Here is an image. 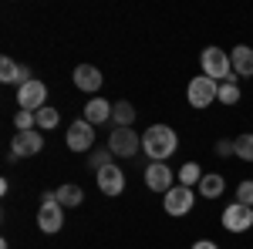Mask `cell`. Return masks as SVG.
Wrapping results in <instances>:
<instances>
[{"instance_id": "6da1fadb", "label": "cell", "mask_w": 253, "mask_h": 249, "mask_svg": "<svg viewBox=\"0 0 253 249\" xmlns=\"http://www.w3.org/2000/svg\"><path fill=\"white\" fill-rule=\"evenodd\" d=\"M175 145H179V138H175V132L169 125H152V128H145V135H142V148H145V155L152 162H166L175 152Z\"/></svg>"}, {"instance_id": "7a4b0ae2", "label": "cell", "mask_w": 253, "mask_h": 249, "mask_svg": "<svg viewBox=\"0 0 253 249\" xmlns=\"http://www.w3.org/2000/svg\"><path fill=\"white\" fill-rule=\"evenodd\" d=\"M61 226H64V206L58 202L54 192H44L41 195V212H38V229L54 236V232H61Z\"/></svg>"}, {"instance_id": "3957f363", "label": "cell", "mask_w": 253, "mask_h": 249, "mask_svg": "<svg viewBox=\"0 0 253 249\" xmlns=\"http://www.w3.org/2000/svg\"><path fill=\"white\" fill-rule=\"evenodd\" d=\"M199 64H203V74L213 77V81H226L233 74V64H230V54L223 47H206L199 54Z\"/></svg>"}, {"instance_id": "277c9868", "label": "cell", "mask_w": 253, "mask_h": 249, "mask_svg": "<svg viewBox=\"0 0 253 249\" xmlns=\"http://www.w3.org/2000/svg\"><path fill=\"white\" fill-rule=\"evenodd\" d=\"M216 95H219V81H213V77H206V74L193 77L189 88H186V98H189L193 108H210L216 101Z\"/></svg>"}, {"instance_id": "5b68a950", "label": "cell", "mask_w": 253, "mask_h": 249, "mask_svg": "<svg viewBox=\"0 0 253 249\" xmlns=\"http://www.w3.org/2000/svg\"><path fill=\"white\" fill-rule=\"evenodd\" d=\"M138 148H142V135H135L132 128H115L108 135V152L118 158H132Z\"/></svg>"}, {"instance_id": "8992f818", "label": "cell", "mask_w": 253, "mask_h": 249, "mask_svg": "<svg viewBox=\"0 0 253 249\" xmlns=\"http://www.w3.org/2000/svg\"><path fill=\"white\" fill-rule=\"evenodd\" d=\"M47 105V88L44 81H27L17 88V108L20 111H41Z\"/></svg>"}, {"instance_id": "52a82bcc", "label": "cell", "mask_w": 253, "mask_h": 249, "mask_svg": "<svg viewBox=\"0 0 253 249\" xmlns=\"http://www.w3.org/2000/svg\"><path fill=\"white\" fill-rule=\"evenodd\" d=\"M44 148V135L34 128V132H17L14 142H10V162L17 158H27V155H38Z\"/></svg>"}, {"instance_id": "ba28073f", "label": "cell", "mask_w": 253, "mask_h": 249, "mask_svg": "<svg viewBox=\"0 0 253 249\" xmlns=\"http://www.w3.org/2000/svg\"><path fill=\"white\" fill-rule=\"evenodd\" d=\"M253 226V209L250 206H240V202H230L223 209V229L230 232H247Z\"/></svg>"}, {"instance_id": "9c48e42d", "label": "cell", "mask_w": 253, "mask_h": 249, "mask_svg": "<svg viewBox=\"0 0 253 249\" xmlns=\"http://www.w3.org/2000/svg\"><path fill=\"white\" fill-rule=\"evenodd\" d=\"M193 202H196V192L189 189V185L169 189V192H166V199H162V206H166L169 215H186V212L193 209Z\"/></svg>"}, {"instance_id": "30bf717a", "label": "cell", "mask_w": 253, "mask_h": 249, "mask_svg": "<svg viewBox=\"0 0 253 249\" xmlns=\"http://www.w3.org/2000/svg\"><path fill=\"white\" fill-rule=\"evenodd\" d=\"M64 142H68L71 152H88V148L95 145V125H88L84 118L75 121V125L68 128V138H64Z\"/></svg>"}, {"instance_id": "8fae6325", "label": "cell", "mask_w": 253, "mask_h": 249, "mask_svg": "<svg viewBox=\"0 0 253 249\" xmlns=\"http://www.w3.org/2000/svg\"><path fill=\"white\" fill-rule=\"evenodd\" d=\"M95 182H98V189L105 192V195H122V189H125V175H122V169H118L115 162L105 165V169H98Z\"/></svg>"}, {"instance_id": "7c38bea8", "label": "cell", "mask_w": 253, "mask_h": 249, "mask_svg": "<svg viewBox=\"0 0 253 249\" xmlns=\"http://www.w3.org/2000/svg\"><path fill=\"white\" fill-rule=\"evenodd\" d=\"M145 185L152 192H162V195H166V192L172 189V169H169L166 162H152V165L145 169Z\"/></svg>"}, {"instance_id": "4fadbf2b", "label": "cell", "mask_w": 253, "mask_h": 249, "mask_svg": "<svg viewBox=\"0 0 253 249\" xmlns=\"http://www.w3.org/2000/svg\"><path fill=\"white\" fill-rule=\"evenodd\" d=\"M230 64H233L236 77H253V47L250 44H236L230 51Z\"/></svg>"}, {"instance_id": "5bb4252c", "label": "cell", "mask_w": 253, "mask_h": 249, "mask_svg": "<svg viewBox=\"0 0 253 249\" xmlns=\"http://www.w3.org/2000/svg\"><path fill=\"white\" fill-rule=\"evenodd\" d=\"M75 84H78L81 91L95 95L98 88L105 84V77H101V71H98L95 64H78V68H75Z\"/></svg>"}, {"instance_id": "9a60e30c", "label": "cell", "mask_w": 253, "mask_h": 249, "mask_svg": "<svg viewBox=\"0 0 253 249\" xmlns=\"http://www.w3.org/2000/svg\"><path fill=\"white\" fill-rule=\"evenodd\" d=\"M112 111H115V105H108L105 98H91V101L84 105V121H88V125H105V121L112 118Z\"/></svg>"}, {"instance_id": "2e32d148", "label": "cell", "mask_w": 253, "mask_h": 249, "mask_svg": "<svg viewBox=\"0 0 253 249\" xmlns=\"http://www.w3.org/2000/svg\"><path fill=\"white\" fill-rule=\"evenodd\" d=\"M196 189H199V195H203V199H219V195H223V189H226V178H223L219 172H210V175H203V182H199Z\"/></svg>"}, {"instance_id": "e0dca14e", "label": "cell", "mask_w": 253, "mask_h": 249, "mask_svg": "<svg viewBox=\"0 0 253 249\" xmlns=\"http://www.w3.org/2000/svg\"><path fill=\"white\" fill-rule=\"evenodd\" d=\"M54 195H58V202L64 206V209H75V206H81L84 202V192H81V185H61V189H54Z\"/></svg>"}, {"instance_id": "ac0fdd59", "label": "cell", "mask_w": 253, "mask_h": 249, "mask_svg": "<svg viewBox=\"0 0 253 249\" xmlns=\"http://www.w3.org/2000/svg\"><path fill=\"white\" fill-rule=\"evenodd\" d=\"M20 74H24V68L14 58H0V81L3 84H17L20 88Z\"/></svg>"}, {"instance_id": "d6986e66", "label": "cell", "mask_w": 253, "mask_h": 249, "mask_svg": "<svg viewBox=\"0 0 253 249\" xmlns=\"http://www.w3.org/2000/svg\"><path fill=\"white\" fill-rule=\"evenodd\" d=\"M112 121H115V128H132V121H135V108H132L128 101H115Z\"/></svg>"}, {"instance_id": "ffe728a7", "label": "cell", "mask_w": 253, "mask_h": 249, "mask_svg": "<svg viewBox=\"0 0 253 249\" xmlns=\"http://www.w3.org/2000/svg\"><path fill=\"white\" fill-rule=\"evenodd\" d=\"M216 101H223V105H236L240 101V84H236V74H230L226 81H219V95Z\"/></svg>"}, {"instance_id": "44dd1931", "label": "cell", "mask_w": 253, "mask_h": 249, "mask_svg": "<svg viewBox=\"0 0 253 249\" xmlns=\"http://www.w3.org/2000/svg\"><path fill=\"white\" fill-rule=\"evenodd\" d=\"M203 182V169L196 165V162H186L182 169H179V185H189V189H196Z\"/></svg>"}, {"instance_id": "7402d4cb", "label": "cell", "mask_w": 253, "mask_h": 249, "mask_svg": "<svg viewBox=\"0 0 253 249\" xmlns=\"http://www.w3.org/2000/svg\"><path fill=\"white\" fill-rule=\"evenodd\" d=\"M61 121V115H58V108H51V105H44L38 111V132H51L54 125Z\"/></svg>"}, {"instance_id": "603a6c76", "label": "cell", "mask_w": 253, "mask_h": 249, "mask_svg": "<svg viewBox=\"0 0 253 249\" xmlns=\"http://www.w3.org/2000/svg\"><path fill=\"white\" fill-rule=\"evenodd\" d=\"M236 158H243V162H253V132L236 135Z\"/></svg>"}, {"instance_id": "cb8c5ba5", "label": "cell", "mask_w": 253, "mask_h": 249, "mask_svg": "<svg viewBox=\"0 0 253 249\" xmlns=\"http://www.w3.org/2000/svg\"><path fill=\"white\" fill-rule=\"evenodd\" d=\"M236 202L253 209V178H247V182H240V185H236Z\"/></svg>"}, {"instance_id": "d4e9b609", "label": "cell", "mask_w": 253, "mask_h": 249, "mask_svg": "<svg viewBox=\"0 0 253 249\" xmlns=\"http://www.w3.org/2000/svg\"><path fill=\"white\" fill-rule=\"evenodd\" d=\"M88 165H91V169H105V165H112V152H95L91 155V158H88Z\"/></svg>"}, {"instance_id": "484cf974", "label": "cell", "mask_w": 253, "mask_h": 249, "mask_svg": "<svg viewBox=\"0 0 253 249\" xmlns=\"http://www.w3.org/2000/svg\"><path fill=\"white\" fill-rule=\"evenodd\" d=\"M216 155H223V158H230V155H236V142H230V138H223V142L216 145Z\"/></svg>"}, {"instance_id": "4316f807", "label": "cell", "mask_w": 253, "mask_h": 249, "mask_svg": "<svg viewBox=\"0 0 253 249\" xmlns=\"http://www.w3.org/2000/svg\"><path fill=\"white\" fill-rule=\"evenodd\" d=\"M193 249H219V246H216L213 239H199V243H196V246H193Z\"/></svg>"}]
</instances>
